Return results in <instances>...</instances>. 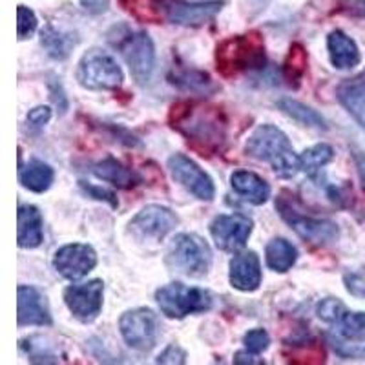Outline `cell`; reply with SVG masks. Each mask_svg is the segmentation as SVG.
<instances>
[{
    "instance_id": "cell-1",
    "label": "cell",
    "mask_w": 365,
    "mask_h": 365,
    "mask_svg": "<svg viewBox=\"0 0 365 365\" xmlns=\"http://www.w3.org/2000/svg\"><path fill=\"white\" fill-rule=\"evenodd\" d=\"M245 152L250 158L270 163L283 179H291L299 170V158L292 152L289 137L272 125L257 126L247 141Z\"/></svg>"
},
{
    "instance_id": "cell-2",
    "label": "cell",
    "mask_w": 365,
    "mask_h": 365,
    "mask_svg": "<svg viewBox=\"0 0 365 365\" xmlns=\"http://www.w3.org/2000/svg\"><path fill=\"white\" fill-rule=\"evenodd\" d=\"M216 64L217 70L228 77L263 70L267 64L263 38L259 34H247L223 41L217 46Z\"/></svg>"
},
{
    "instance_id": "cell-3",
    "label": "cell",
    "mask_w": 365,
    "mask_h": 365,
    "mask_svg": "<svg viewBox=\"0 0 365 365\" xmlns=\"http://www.w3.org/2000/svg\"><path fill=\"white\" fill-rule=\"evenodd\" d=\"M166 265L187 278H203L212 267V250L201 236L179 234L166 250Z\"/></svg>"
},
{
    "instance_id": "cell-4",
    "label": "cell",
    "mask_w": 365,
    "mask_h": 365,
    "mask_svg": "<svg viewBox=\"0 0 365 365\" xmlns=\"http://www.w3.org/2000/svg\"><path fill=\"white\" fill-rule=\"evenodd\" d=\"M155 302L165 316L172 319H182L188 314L208 311L212 307V294L207 289L172 282L155 292Z\"/></svg>"
},
{
    "instance_id": "cell-5",
    "label": "cell",
    "mask_w": 365,
    "mask_h": 365,
    "mask_svg": "<svg viewBox=\"0 0 365 365\" xmlns=\"http://www.w3.org/2000/svg\"><path fill=\"white\" fill-rule=\"evenodd\" d=\"M79 83L88 90H117L125 83V73L115 58L93 48L81 58Z\"/></svg>"
},
{
    "instance_id": "cell-6",
    "label": "cell",
    "mask_w": 365,
    "mask_h": 365,
    "mask_svg": "<svg viewBox=\"0 0 365 365\" xmlns=\"http://www.w3.org/2000/svg\"><path fill=\"white\" fill-rule=\"evenodd\" d=\"M175 227H178V216L170 208L148 205L130 221L128 234L139 243H159Z\"/></svg>"
},
{
    "instance_id": "cell-7",
    "label": "cell",
    "mask_w": 365,
    "mask_h": 365,
    "mask_svg": "<svg viewBox=\"0 0 365 365\" xmlns=\"http://www.w3.org/2000/svg\"><path fill=\"white\" fill-rule=\"evenodd\" d=\"M120 334L126 345L135 351H150L158 344L159 336V322L154 311L141 307L125 312L119 322Z\"/></svg>"
},
{
    "instance_id": "cell-8",
    "label": "cell",
    "mask_w": 365,
    "mask_h": 365,
    "mask_svg": "<svg viewBox=\"0 0 365 365\" xmlns=\"http://www.w3.org/2000/svg\"><path fill=\"white\" fill-rule=\"evenodd\" d=\"M278 210L283 220L291 225L294 232L312 245H331L338 237V227L329 220H314L292 207L289 201H283V195L278 200Z\"/></svg>"
},
{
    "instance_id": "cell-9",
    "label": "cell",
    "mask_w": 365,
    "mask_h": 365,
    "mask_svg": "<svg viewBox=\"0 0 365 365\" xmlns=\"http://www.w3.org/2000/svg\"><path fill=\"white\" fill-rule=\"evenodd\" d=\"M195 112H197V119L194 117V108L188 104L181 115L172 117V119L181 120L179 130L195 145H207L212 150L220 148L223 143V126H221L220 117L214 115V112L208 108H195Z\"/></svg>"
},
{
    "instance_id": "cell-10",
    "label": "cell",
    "mask_w": 365,
    "mask_h": 365,
    "mask_svg": "<svg viewBox=\"0 0 365 365\" xmlns=\"http://www.w3.org/2000/svg\"><path fill=\"white\" fill-rule=\"evenodd\" d=\"M159 13L172 24L201 26L212 21L223 9V0L187 2V0H155Z\"/></svg>"
},
{
    "instance_id": "cell-11",
    "label": "cell",
    "mask_w": 365,
    "mask_h": 365,
    "mask_svg": "<svg viewBox=\"0 0 365 365\" xmlns=\"http://www.w3.org/2000/svg\"><path fill=\"white\" fill-rule=\"evenodd\" d=\"M137 81H146L155 66L154 41L145 31H128L115 42Z\"/></svg>"
},
{
    "instance_id": "cell-12",
    "label": "cell",
    "mask_w": 365,
    "mask_h": 365,
    "mask_svg": "<svg viewBox=\"0 0 365 365\" xmlns=\"http://www.w3.org/2000/svg\"><path fill=\"white\" fill-rule=\"evenodd\" d=\"M254 223L241 214L217 216L210 223L212 240L223 252H240L249 241Z\"/></svg>"
},
{
    "instance_id": "cell-13",
    "label": "cell",
    "mask_w": 365,
    "mask_h": 365,
    "mask_svg": "<svg viewBox=\"0 0 365 365\" xmlns=\"http://www.w3.org/2000/svg\"><path fill=\"white\" fill-rule=\"evenodd\" d=\"M64 302L75 318L90 324L101 314L103 309L104 283L101 279H91L83 285L68 287L64 291Z\"/></svg>"
},
{
    "instance_id": "cell-14",
    "label": "cell",
    "mask_w": 365,
    "mask_h": 365,
    "mask_svg": "<svg viewBox=\"0 0 365 365\" xmlns=\"http://www.w3.org/2000/svg\"><path fill=\"white\" fill-rule=\"evenodd\" d=\"M168 170H170L172 178L187 188L192 195L203 201L214 200V195H216L214 182L208 178L207 172L201 170L190 158L182 154L172 155L168 159Z\"/></svg>"
},
{
    "instance_id": "cell-15",
    "label": "cell",
    "mask_w": 365,
    "mask_h": 365,
    "mask_svg": "<svg viewBox=\"0 0 365 365\" xmlns=\"http://www.w3.org/2000/svg\"><path fill=\"white\" fill-rule=\"evenodd\" d=\"M53 265L63 278L81 279L97 265V254L90 245L84 243H70L57 250L53 257Z\"/></svg>"
},
{
    "instance_id": "cell-16",
    "label": "cell",
    "mask_w": 365,
    "mask_h": 365,
    "mask_svg": "<svg viewBox=\"0 0 365 365\" xmlns=\"http://www.w3.org/2000/svg\"><path fill=\"white\" fill-rule=\"evenodd\" d=\"M230 283L241 292L256 291L262 283V267L256 252L243 250L237 252L230 262Z\"/></svg>"
},
{
    "instance_id": "cell-17",
    "label": "cell",
    "mask_w": 365,
    "mask_h": 365,
    "mask_svg": "<svg viewBox=\"0 0 365 365\" xmlns=\"http://www.w3.org/2000/svg\"><path fill=\"white\" fill-rule=\"evenodd\" d=\"M51 314L44 294L35 287H19V325H50Z\"/></svg>"
},
{
    "instance_id": "cell-18",
    "label": "cell",
    "mask_w": 365,
    "mask_h": 365,
    "mask_svg": "<svg viewBox=\"0 0 365 365\" xmlns=\"http://www.w3.org/2000/svg\"><path fill=\"white\" fill-rule=\"evenodd\" d=\"M327 50L332 66L338 70H353L360 63V51H358L356 42L340 29H334L327 37Z\"/></svg>"
},
{
    "instance_id": "cell-19",
    "label": "cell",
    "mask_w": 365,
    "mask_h": 365,
    "mask_svg": "<svg viewBox=\"0 0 365 365\" xmlns=\"http://www.w3.org/2000/svg\"><path fill=\"white\" fill-rule=\"evenodd\" d=\"M230 182L236 194L252 205H263L270 197L269 182L249 170H236L230 178Z\"/></svg>"
},
{
    "instance_id": "cell-20",
    "label": "cell",
    "mask_w": 365,
    "mask_h": 365,
    "mask_svg": "<svg viewBox=\"0 0 365 365\" xmlns=\"http://www.w3.org/2000/svg\"><path fill=\"white\" fill-rule=\"evenodd\" d=\"M42 243V220L34 205L19 207V245L22 249H35Z\"/></svg>"
},
{
    "instance_id": "cell-21",
    "label": "cell",
    "mask_w": 365,
    "mask_h": 365,
    "mask_svg": "<svg viewBox=\"0 0 365 365\" xmlns=\"http://www.w3.org/2000/svg\"><path fill=\"white\" fill-rule=\"evenodd\" d=\"M338 99L353 113L354 119L365 126V71L338 86Z\"/></svg>"
},
{
    "instance_id": "cell-22",
    "label": "cell",
    "mask_w": 365,
    "mask_h": 365,
    "mask_svg": "<svg viewBox=\"0 0 365 365\" xmlns=\"http://www.w3.org/2000/svg\"><path fill=\"white\" fill-rule=\"evenodd\" d=\"M93 174L97 178L104 179V181L112 182L113 187L119 188H133L139 185V175L133 170H130L128 166H125L123 163H119L117 159H103L97 165H93Z\"/></svg>"
},
{
    "instance_id": "cell-23",
    "label": "cell",
    "mask_w": 365,
    "mask_h": 365,
    "mask_svg": "<svg viewBox=\"0 0 365 365\" xmlns=\"http://www.w3.org/2000/svg\"><path fill=\"white\" fill-rule=\"evenodd\" d=\"M298 259V250L291 241L274 237L267 245V265L276 272H287Z\"/></svg>"
},
{
    "instance_id": "cell-24",
    "label": "cell",
    "mask_w": 365,
    "mask_h": 365,
    "mask_svg": "<svg viewBox=\"0 0 365 365\" xmlns=\"http://www.w3.org/2000/svg\"><path fill=\"white\" fill-rule=\"evenodd\" d=\"M21 182L31 192H46L53 182V168L42 161L29 163L24 170H21Z\"/></svg>"
},
{
    "instance_id": "cell-25",
    "label": "cell",
    "mask_w": 365,
    "mask_h": 365,
    "mask_svg": "<svg viewBox=\"0 0 365 365\" xmlns=\"http://www.w3.org/2000/svg\"><path fill=\"white\" fill-rule=\"evenodd\" d=\"M278 108L289 117H292L294 120L302 123V125L311 126V128H327L324 117L319 115L318 112H314L312 108H309L307 104L298 103L294 99H287L285 97V99L278 101Z\"/></svg>"
},
{
    "instance_id": "cell-26",
    "label": "cell",
    "mask_w": 365,
    "mask_h": 365,
    "mask_svg": "<svg viewBox=\"0 0 365 365\" xmlns=\"http://www.w3.org/2000/svg\"><path fill=\"white\" fill-rule=\"evenodd\" d=\"M41 42L44 46V50L48 51V55H51L53 58L61 61L66 55H70L71 48L75 46L73 38H70L68 34H61L51 26H46L41 31Z\"/></svg>"
},
{
    "instance_id": "cell-27",
    "label": "cell",
    "mask_w": 365,
    "mask_h": 365,
    "mask_svg": "<svg viewBox=\"0 0 365 365\" xmlns=\"http://www.w3.org/2000/svg\"><path fill=\"white\" fill-rule=\"evenodd\" d=\"M332 148L329 145H316L312 148H307L299 155V170L305 174H316L319 168H324L327 163H331Z\"/></svg>"
},
{
    "instance_id": "cell-28",
    "label": "cell",
    "mask_w": 365,
    "mask_h": 365,
    "mask_svg": "<svg viewBox=\"0 0 365 365\" xmlns=\"http://www.w3.org/2000/svg\"><path fill=\"white\" fill-rule=\"evenodd\" d=\"M340 336L347 341H365V312H349L336 322Z\"/></svg>"
},
{
    "instance_id": "cell-29",
    "label": "cell",
    "mask_w": 365,
    "mask_h": 365,
    "mask_svg": "<svg viewBox=\"0 0 365 365\" xmlns=\"http://www.w3.org/2000/svg\"><path fill=\"white\" fill-rule=\"evenodd\" d=\"M305 66H307V55H305V50L303 46L294 42L289 50V55H287L285 61V75L289 83L298 84L302 81V75L305 71Z\"/></svg>"
},
{
    "instance_id": "cell-30",
    "label": "cell",
    "mask_w": 365,
    "mask_h": 365,
    "mask_svg": "<svg viewBox=\"0 0 365 365\" xmlns=\"http://www.w3.org/2000/svg\"><path fill=\"white\" fill-rule=\"evenodd\" d=\"M172 83L178 84L179 88H187V90L194 91H210L212 83L203 71H194V70H185L181 73L172 75Z\"/></svg>"
},
{
    "instance_id": "cell-31",
    "label": "cell",
    "mask_w": 365,
    "mask_h": 365,
    "mask_svg": "<svg viewBox=\"0 0 365 365\" xmlns=\"http://www.w3.org/2000/svg\"><path fill=\"white\" fill-rule=\"evenodd\" d=\"M318 316L327 324H336L338 319L344 316L345 305L336 298H325L324 302L318 303Z\"/></svg>"
},
{
    "instance_id": "cell-32",
    "label": "cell",
    "mask_w": 365,
    "mask_h": 365,
    "mask_svg": "<svg viewBox=\"0 0 365 365\" xmlns=\"http://www.w3.org/2000/svg\"><path fill=\"white\" fill-rule=\"evenodd\" d=\"M17 28H19V38H29L31 35L37 31V17H35V13L31 11L26 6H19V21H17Z\"/></svg>"
},
{
    "instance_id": "cell-33",
    "label": "cell",
    "mask_w": 365,
    "mask_h": 365,
    "mask_svg": "<svg viewBox=\"0 0 365 365\" xmlns=\"http://www.w3.org/2000/svg\"><path fill=\"white\" fill-rule=\"evenodd\" d=\"M243 344H245V349H247L245 353L257 354L269 347L270 338H269V334H267V331H263V329H252V331H249L245 334V340H243Z\"/></svg>"
},
{
    "instance_id": "cell-34",
    "label": "cell",
    "mask_w": 365,
    "mask_h": 365,
    "mask_svg": "<svg viewBox=\"0 0 365 365\" xmlns=\"http://www.w3.org/2000/svg\"><path fill=\"white\" fill-rule=\"evenodd\" d=\"M79 187L84 188V192H86V194H90L91 197L108 201L112 207H117V197L112 190H106V188H101V187H93V185H90L88 181H79Z\"/></svg>"
},
{
    "instance_id": "cell-35",
    "label": "cell",
    "mask_w": 365,
    "mask_h": 365,
    "mask_svg": "<svg viewBox=\"0 0 365 365\" xmlns=\"http://www.w3.org/2000/svg\"><path fill=\"white\" fill-rule=\"evenodd\" d=\"M345 285H347L351 294L365 298V274L349 272L347 276H345Z\"/></svg>"
},
{
    "instance_id": "cell-36",
    "label": "cell",
    "mask_w": 365,
    "mask_h": 365,
    "mask_svg": "<svg viewBox=\"0 0 365 365\" xmlns=\"http://www.w3.org/2000/svg\"><path fill=\"white\" fill-rule=\"evenodd\" d=\"M51 117V110L48 106H37L28 113V123L31 126H44Z\"/></svg>"
},
{
    "instance_id": "cell-37",
    "label": "cell",
    "mask_w": 365,
    "mask_h": 365,
    "mask_svg": "<svg viewBox=\"0 0 365 365\" xmlns=\"http://www.w3.org/2000/svg\"><path fill=\"white\" fill-rule=\"evenodd\" d=\"M185 361V353H182L179 347H166L163 351L161 356L158 358V364H170V365H179Z\"/></svg>"
},
{
    "instance_id": "cell-38",
    "label": "cell",
    "mask_w": 365,
    "mask_h": 365,
    "mask_svg": "<svg viewBox=\"0 0 365 365\" xmlns=\"http://www.w3.org/2000/svg\"><path fill=\"white\" fill-rule=\"evenodd\" d=\"M360 174H361V182H364V188H365V159L360 161Z\"/></svg>"
}]
</instances>
